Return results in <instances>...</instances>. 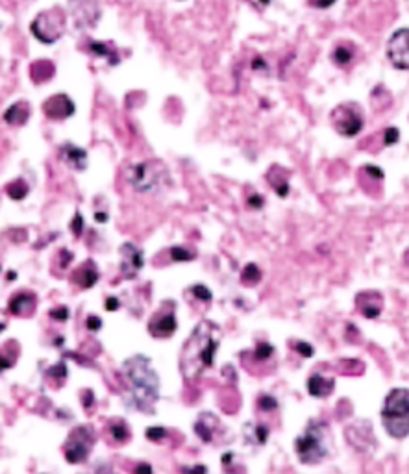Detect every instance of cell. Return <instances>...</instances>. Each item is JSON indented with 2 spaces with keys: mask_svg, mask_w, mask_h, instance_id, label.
<instances>
[{
  "mask_svg": "<svg viewBox=\"0 0 409 474\" xmlns=\"http://www.w3.org/2000/svg\"><path fill=\"white\" fill-rule=\"evenodd\" d=\"M220 345V328L211 321L197 324L187 337L180 354V371L187 384L197 382L215 363V354Z\"/></svg>",
  "mask_w": 409,
  "mask_h": 474,
  "instance_id": "cell-1",
  "label": "cell"
},
{
  "mask_svg": "<svg viewBox=\"0 0 409 474\" xmlns=\"http://www.w3.org/2000/svg\"><path fill=\"white\" fill-rule=\"evenodd\" d=\"M123 372L126 376V382L130 384V391L124 396L126 406L130 409L133 408L152 413L154 404L160 398V378H158V372L152 369L150 359L137 354L126 359Z\"/></svg>",
  "mask_w": 409,
  "mask_h": 474,
  "instance_id": "cell-2",
  "label": "cell"
},
{
  "mask_svg": "<svg viewBox=\"0 0 409 474\" xmlns=\"http://www.w3.org/2000/svg\"><path fill=\"white\" fill-rule=\"evenodd\" d=\"M331 452V430L322 419H309L304 431L294 439V454L302 465H321Z\"/></svg>",
  "mask_w": 409,
  "mask_h": 474,
  "instance_id": "cell-3",
  "label": "cell"
},
{
  "mask_svg": "<svg viewBox=\"0 0 409 474\" xmlns=\"http://www.w3.org/2000/svg\"><path fill=\"white\" fill-rule=\"evenodd\" d=\"M381 423L389 437L402 439L409 437V389L395 387L391 389L381 404Z\"/></svg>",
  "mask_w": 409,
  "mask_h": 474,
  "instance_id": "cell-4",
  "label": "cell"
},
{
  "mask_svg": "<svg viewBox=\"0 0 409 474\" xmlns=\"http://www.w3.org/2000/svg\"><path fill=\"white\" fill-rule=\"evenodd\" d=\"M128 183L137 193L150 195L167 187L170 183V174L168 169L158 160L139 161L128 169Z\"/></svg>",
  "mask_w": 409,
  "mask_h": 474,
  "instance_id": "cell-5",
  "label": "cell"
},
{
  "mask_svg": "<svg viewBox=\"0 0 409 474\" xmlns=\"http://www.w3.org/2000/svg\"><path fill=\"white\" fill-rule=\"evenodd\" d=\"M30 32L39 43L54 44L65 32V13L61 7L41 11L30 24Z\"/></svg>",
  "mask_w": 409,
  "mask_h": 474,
  "instance_id": "cell-6",
  "label": "cell"
},
{
  "mask_svg": "<svg viewBox=\"0 0 409 474\" xmlns=\"http://www.w3.org/2000/svg\"><path fill=\"white\" fill-rule=\"evenodd\" d=\"M331 126L333 130L343 135V137H356L361 133L363 126H365V121H363V113L359 110L356 104H339L333 108L331 111Z\"/></svg>",
  "mask_w": 409,
  "mask_h": 474,
  "instance_id": "cell-7",
  "label": "cell"
},
{
  "mask_svg": "<svg viewBox=\"0 0 409 474\" xmlns=\"http://www.w3.org/2000/svg\"><path fill=\"white\" fill-rule=\"evenodd\" d=\"M344 439L356 452L365 454V456L372 454L378 446L370 421H354L352 424H348L344 428Z\"/></svg>",
  "mask_w": 409,
  "mask_h": 474,
  "instance_id": "cell-8",
  "label": "cell"
},
{
  "mask_svg": "<svg viewBox=\"0 0 409 474\" xmlns=\"http://www.w3.org/2000/svg\"><path fill=\"white\" fill-rule=\"evenodd\" d=\"M69 9L73 15L74 26L80 32L93 30L102 17V9H100L98 0H71Z\"/></svg>",
  "mask_w": 409,
  "mask_h": 474,
  "instance_id": "cell-9",
  "label": "cell"
},
{
  "mask_svg": "<svg viewBox=\"0 0 409 474\" xmlns=\"http://www.w3.org/2000/svg\"><path fill=\"white\" fill-rule=\"evenodd\" d=\"M387 59L398 71H409V28H398L387 41Z\"/></svg>",
  "mask_w": 409,
  "mask_h": 474,
  "instance_id": "cell-10",
  "label": "cell"
},
{
  "mask_svg": "<svg viewBox=\"0 0 409 474\" xmlns=\"http://www.w3.org/2000/svg\"><path fill=\"white\" fill-rule=\"evenodd\" d=\"M354 304H356V309H358L359 313L363 315L365 319L376 321V319H380L381 311H383L385 299H383V295H381L380 291H376V289H367V291H361L356 295Z\"/></svg>",
  "mask_w": 409,
  "mask_h": 474,
  "instance_id": "cell-11",
  "label": "cell"
},
{
  "mask_svg": "<svg viewBox=\"0 0 409 474\" xmlns=\"http://www.w3.org/2000/svg\"><path fill=\"white\" fill-rule=\"evenodd\" d=\"M178 328L172 302H165V309L154 315L148 322V332L152 337H170Z\"/></svg>",
  "mask_w": 409,
  "mask_h": 474,
  "instance_id": "cell-12",
  "label": "cell"
},
{
  "mask_svg": "<svg viewBox=\"0 0 409 474\" xmlns=\"http://www.w3.org/2000/svg\"><path fill=\"white\" fill-rule=\"evenodd\" d=\"M44 115L50 121H65L71 115H74V102L67 95H52L50 98H46L43 104Z\"/></svg>",
  "mask_w": 409,
  "mask_h": 474,
  "instance_id": "cell-13",
  "label": "cell"
},
{
  "mask_svg": "<svg viewBox=\"0 0 409 474\" xmlns=\"http://www.w3.org/2000/svg\"><path fill=\"white\" fill-rule=\"evenodd\" d=\"M306 389L309 396H313V398H328L335 389V378L329 374H324V372L315 371L307 376Z\"/></svg>",
  "mask_w": 409,
  "mask_h": 474,
  "instance_id": "cell-14",
  "label": "cell"
},
{
  "mask_svg": "<svg viewBox=\"0 0 409 474\" xmlns=\"http://www.w3.org/2000/svg\"><path fill=\"white\" fill-rule=\"evenodd\" d=\"M121 254H123V265H121L123 274L126 278H133L137 274V270L145 265L143 250H139L133 243H124L121 247Z\"/></svg>",
  "mask_w": 409,
  "mask_h": 474,
  "instance_id": "cell-15",
  "label": "cell"
},
{
  "mask_svg": "<svg viewBox=\"0 0 409 474\" xmlns=\"http://www.w3.org/2000/svg\"><path fill=\"white\" fill-rule=\"evenodd\" d=\"M59 156L69 167L76 169V171H85V167H87V152L82 146L65 143V145L59 146Z\"/></svg>",
  "mask_w": 409,
  "mask_h": 474,
  "instance_id": "cell-16",
  "label": "cell"
},
{
  "mask_svg": "<svg viewBox=\"0 0 409 474\" xmlns=\"http://www.w3.org/2000/svg\"><path fill=\"white\" fill-rule=\"evenodd\" d=\"M219 419L213 415V413H200L195 423V433H197L200 441L204 443H211L213 437H215V430L219 428Z\"/></svg>",
  "mask_w": 409,
  "mask_h": 474,
  "instance_id": "cell-17",
  "label": "cell"
},
{
  "mask_svg": "<svg viewBox=\"0 0 409 474\" xmlns=\"http://www.w3.org/2000/svg\"><path fill=\"white\" fill-rule=\"evenodd\" d=\"M267 180L271 183V187L274 189L280 198L289 197V191H291V185H289V178H287V172L285 169L278 167V165H272L271 171L267 172Z\"/></svg>",
  "mask_w": 409,
  "mask_h": 474,
  "instance_id": "cell-18",
  "label": "cell"
},
{
  "mask_svg": "<svg viewBox=\"0 0 409 474\" xmlns=\"http://www.w3.org/2000/svg\"><path fill=\"white\" fill-rule=\"evenodd\" d=\"M243 433H245V441L250 443V445H256V446H263L267 445L269 441V426L263 423H246L245 428H243Z\"/></svg>",
  "mask_w": 409,
  "mask_h": 474,
  "instance_id": "cell-19",
  "label": "cell"
},
{
  "mask_svg": "<svg viewBox=\"0 0 409 474\" xmlns=\"http://www.w3.org/2000/svg\"><path fill=\"white\" fill-rule=\"evenodd\" d=\"M30 119V104L21 100V102L11 104L6 111H4V121L9 126H22L26 124Z\"/></svg>",
  "mask_w": 409,
  "mask_h": 474,
  "instance_id": "cell-20",
  "label": "cell"
},
{
  "mask_svg": "<svg viewBox=\"0 0 409 474\" xmlns=\"http://www.w3.org/2000/svg\"><path fill=\"white\" fill-rule=\"evenodd\" d=\"M89 454V446L83 443V441H78L76 433H71V441H69V446L65 448V460L69 463H80L87 458Z\"/></svg>",
  "mask_w": 409,
  "mask_h": 474,
  "instance_id": "cell-21",
  "label": "cell"
},
{
  "mask_svg": "<svg viewBox=\"0 0 409 474\" xmlns=\"http://www.w3.org/2000/svg\"><path fill=\"white\" fill-rule=\"evenodd\" d=\"M89 50L93 52L98 58H106L110 61V65H117L119 61V54L115 50V46L110 43H102V41H89Z\"/></svg>",
  "mask_w": 409,
  "mask_h": 474,
  "instance_id": "cell-22",
  "label": "cell"
},
{
  "mask_svg": "<svg viewBox=\"0 0 409 474\" xmlns=\"http://www.w3.org/2000/svg\"><path fill=\"white\" fill-rule=\"evenodd\" d=\"M354 59V48L348 46V44H337L333 52H331V61L335 63L337 67H346L352 63Z\"/></svg>",
  "mask_w": 409,
  "mask_h": 474,
  "instance_id": "cell-23",
  "label": "cell"
},
{
  "mask_svg": "<svg viewBox=\"0 0 409 474\" xmlns=\"http://www.w3.org/2000/svg\"><path fill=\"white\" fill-rule=\"evenodd\" d=\"M96 280H98V274H96V270L93 265H83L80 270H78V274H76V282L80 284L82 289H89V287H93V285L96 284Z\"/></svg>",
  "mask_w": 409,
  "mask_h": 474,
  "instance_id": "cell-24",
  "label": "cell"
},
{
  "mask_svg": "<svg viewBox=\"0 0 409 474\" xmlns=\"http://www.w3.org/2000/svg\"><path fill=\"white\" fill-rule=\"evenodd\" d=\"M261 278H263V272L259 270V267H257L256 263H248V265H245V269H243L241 272V282L245 285H256L261 282Z\"/></svg>",
  "mask_w": 409,
  "mask_h": 474,
  "instance_id": "cell-25",
  "label": "cell"
},
{
  "mask_svg": "<svg viewBox=\"0 0 409 474\" xmlns=\"http://www.w3.org/2000/svg\"><path fill=\"white\" fill-rule=\"evenodd\" d=\"M168 254H170V259L176 263H185V261H193L195 259V252L189 250L185 247H180V245H174V247L168 248Z\"/></svg>",
  "mask_w": 409,
  "mask_h": 474,
  "instance_id": "cell-26",
  "label": "cell"
},
{
  "mask_svg": "<svg viewBox=\"0 0 409 474\" xmlns=\"http://www.w3.org/2000/svg\"><path fill=\"white\" fill-rule=\"evenodd\" d=\"M30 302H32V297L21 293V295H17V297H13V299L9 300V311L13 315H22L28 309Z\"/></svg>",
  "mask_w": 409,
  "mask_h": 474,
  "instance_id": "cell-27",
  "label": "cell"
},
{
  "mask_svg": "<svg viewBox=\"0 0 409 474\" xmlns=\"http://www.w3.org/2000/svg\"><path fill=\"white\" fill-rule=\"evenodd\" d=\"M257 409L259 411H265V413H271V411H276L278 408H280V404H278V398L276 396H272V394L269 393H261L259 396H257Z\"/></svg>",
  "mask_w": 409,
  "mask_h": 474,
  "instance_id": "cell-28",
  "label": "cell"
},
{
  "mask_svg": "<svg viewBox=\"0 0 409 474\" xmlns=\"http://www.w3.org/2000/svg\"><path fill=\"white\" fill-rule=\"evenodd\" d=\"M274 356V346H272L271 343H259L252 350V357L256 359L257 363H265V361H269L271 357Z\"/></svg>",
  "mask_w": 409,
  "mask_h": 474,
  "instance_id": "cell-29",
  "label": "cell"
},
{
  "mask_svg": "<svg viewBox=\"0 0 409 474\" xmlns=\"http://www.w3.org/2000/svg\"><path fill=\"white\" fill-rule=\"evenodd\" d=\"M7 197L13 198V200H22V198L28 195V185L22 182V180H15L7 185Z\"/></svg>",
  "mask_w": 409,
  "mask_h": 474,
  "instance_id": "cell-30",
  "label": "cell"
},
{
  "mask_svg": "<svg viewBox=\"0 0 409 474\" xmlns=\"http://www.w3.org/2000/svg\"><path fill=\"white\" fill-rule=\"evenodd\" d=\"M110 431H111V437L115 439V441H119V443H123V441H126V439L130 437V431H128V428H126V424L123 423V421L111 423Z\"/></svg>",
  "mask_w": 409,
  "mask_h": 474,
  "instance_id": "cell-31",
  "label": "cell"
},
{
  "mask_svg": "<svg viewBox=\"0 0 409 474\" xmlns=\"http://www.w3.org/2000/svg\"><path fill=\"white\" fill-rule=\"evenodd\" d=\"M191 295L195 297L197 300H200V302H211L213 300V295L211 291H209V287H205V285L202 284H197L193 285V287H189Z\"/></svg>",
  "mask_w": 409,
  "mask_h": 474,
  "instance_id": "cell-32",
  "label": "cell"
},
{
  "mask_svg": "<svg viewBox=\"0 0 409 474\" xmlns=\"http://www.w3.org/2000/svg\"><path fill=\"white\" fill-rule=\"evenodd\" d=\"M292 350L298 352L302 357H313L315 356V348L311 343H306V341H292Z\"/></svg>",
  "mask_w": 409,
  "mask_h": 474,
  "instance_id": "cell-33",
  "label": "cell"
},
{
  "mask_svg": "<svg viewBox=\"0 0 409 474\" xmlns=\"http://www.w3.org/2000/svg\"><path fill=\"white\" fill-rule=\"evenodd\" d=\"M145 435L146 439H150L154 443H160V441H165V439H167V430L161 428V426H150V428H146Z\"/></svg>",
  "mask_w": 409,
  "mask_h": 474,
  "instance_id": "cell-34",
  "label": "cell"
},
{
  "mask_svg": "<svg viewBox=\"0 0 409 474\" xmlns=\"http://www.w3.org/2000/svg\"><path fill=\"white\" fill-rule=\"evenodd\" d=\"M400 141V130L395 126H389L383 130V145L385 146H393Z\"/></svg>",
  "mask_w": 409,
  "mask_h": 474,
  "instance_id": "cell-35",
  "label": "cell"
},
{
  "mask_svg": "<svg viewBox=\"0 0 409 474\" xmlns=\"http://www.w3.org/2000/svg\"><path fill=\"white\" fill-rule=\"evenodd\" d=\"M363 172H365L368 178L376 180V182H381V180L385 178V172H383L380 167H376V165H365V167H363Z\"/></svg>",
  "mask_w": 409,
  "mask_h": 474,
  "instance_id": "cell-36",
  "label": "cell"
},
{
  "mask_svg": "<svg viewBox=\"0 0 409 474\" xmlns=\"http://www.w3.org/2000/svg\"><path fill=\"white\" fill-rule=\"evenodd\" d=\"M46 374H48V376H52V378H65V376H67V365L61 361V363L50 367V369L46 371Z\"/></svg>",
  "mask_w": 409,
  "mask_h": 474,
  "instance_id": "cell-37",
  "label": "cell"
},
{
  "mask_svg": "<svg viewBox=\"0 0 409 474\" xmlns=\"http://www.w3.org/2000/svg\"><path fill=\"white\" fill-rule=\"evenodd\" d=\"M246 204H248L250 210H261L265 206V198L259 195V193H252L248 197V200H246Z\"/></svg>",
  "mask_w": 409,
  "mask_h": 474,
  "instance_id": "cell-38",
  "label": "cell"
},
{
  "mask_svg": "<svg viewBox=\"0 0 409 474\" xmlns=\"http://www.w3.org/2000/svg\"><path fill=\"white\" fill-rule=\"evenodd\" d=\"M82 230H83V217L80 213H76L74 219L71 220V232H74V235H80Z\"/></svg>",
  "mask_w": 409,
  "mask_h": 474,
  "instance_id": "cell-39",
  "label": "cell"
},
{
  "mask_svg": "<svg viewBox=\"0 0 409 474\" xmlns=\"http://www.w3.org/2000/svg\"><path fill=\"white\" fill-rule=\"evenodd\" d=\"M337 0H307V4L311 7H317V9H328L335 4Z\"/></svg>",
  "mask_w": 409,
  "mask_h": 474,
  "instance_id": "cell-40",
  "label": "cell"
},
{
  "mask_svg": "<svg viewBox=\"0 0 409 474\" xmlns=\"http://www.w3.org/2000/svg\"><path fill=\"white\" fill-rule=\"evenodd\" d=\"M50 317L52 319H56V321H67L69 319V309L67 307H56V309H52L50 311Z\"/></svg>",
  "mask_w": 409,
  "mask_h": 474,
  "instance_id": "cell-41",
  "label": "cell"
},
{
  "mask_svg": "<svg viewBox=\"0 0 409 474\" xmlns=\"http://www.w3.org/2000/svg\"><path fill=\"white\" fill-rule=\"evenodd\" d=\"M182 474H207L205 465H193V467H182Z\"/></svg>",
  "mask_w": 409,
  "mask_h": 474,
  "instance_id": "cell-42",
  "label": "cell"
},
{
  "mask_svg": "<svg viewBox=\"0 0 409 474\" xmlns=\"http://www.w3.org/2000/svg\"><path fill=\"white\" fill-rule=\"evenodd\" d=\"M87 328L91 330V332H98V330L102 328V319H98V317H89Z\"/></svg>",
  "mask_w": 409,
  "mask_h": 474,
  "instance_id": "cell-43",
  "label": "cell"
},
{
  "mask_svg": "<svg viewBox=\"0 0 409 474\" xmlns=\"http://www.w3.org/2000/svg\"><path fill=\"white\" fill-rule=\"evenodd\" d=\"M119 307H121V302H119V299H115V297H110V299L106 300V309H108V311H117Z\"/></svg>",
  "mask_w": 409,
  "mask_h": 474,
  "instance_id": "cell-44",
  "label": "cell"
},
{
  "mask_svg": "<svg viewBox=\"0 0 409 474\" xmlns=\"http://www.w3.org/2000/svg\"><path fill=\"white\" fill-rule=\"evenodd\" d=\"M252 69L254 71H267V63H265L263 58H256L252 61Z\"/></svg>",
  "mask_w": 409,
  "mask_h": 474,
  "instance_id": "cell-45",
  "label": "cell"
},
{
  "mask_svg": "<svg viewBox=\"0 0 409 474\" xmlns=\"http://www.w3.org/2000/svg\"><path fill=\"white\" fill-rule=\"evenodd\" d=\"M135 474H154V473H152V467H150L148 463H139L137 467H135Z\"/></svg>",
  "mask_w": 409,
  "mask_h": 474,
  "instance_id": "cell-46",
  "label": "cell"
},
{
  "mask_svg": "<svg viewBox=\"0 0 409 474\" xmlns=\"http://www.w3.org/2000/svg\"><path fill=\"white\" fill-rule=\"evenodd\" d=\"M250 2H252V4H254V6H256L259 11H261V9H267V7L271 6L272 0H250Z\"/></svg>",
  "mask_w": 409,
  "mask_h": 474,
  "instance_id": "cell-47",
  "label": "cell"
},
{
  "mask_svg": "<svg viewBox=\"0 0 409 474\" xmlns=\"http://www.w3.org/2000/svg\"><path fill=\"white\" fill-rule=\"evenodd\" d=\"M11 367H13V361H11V359L0 356V372L6 371V369H11Z\"/></svg>",
  "mask_w": 409,
  "mask_h": 474,
  "instance_id": "cell-48",
  "label": "cell"
},
{
  "mask_svg": "<svg viewBox=\"0 0 409 474\" xmlns=\"http://www.w3.org/2000/svg\"><path fill=\"white\" fill-rule=\"evenodd\" d=\"M82 400H83V408H89V406L93 404V400H95V398H93V391H85Z\"/></svg>",
  "mask_w": 409,
  "mask_h": 474,
  "instance_id": "cell-49",
  "label": "cell"
},
{
  "mask_svg": "<svg viewBox=\"0 0 409 474\" xmlns=\"http://www.w3.org/2000/svg\"><path fill=\"white\" fill-rule=\"evenodd\" d=\"M96 474H115V471L111 467H108V465H100V467L96 469Z\"/></svg>",
  "mask_w": 409,
  "mask_h": 474,
  "instance_id": "cell-50",
  "label": "cell"
},
{
  "mask_svg": "<svg viewBox=\"0 0 409 474\" xmlns=\"http://www.w3.org/2000/svg\"><path fill=\"white\" fill-rule=\"evenodd\" d=\"M95 220H96V222H108V213L96 212L95 213Z\"/></svg>",
  "mask_w": 409,
  "mask_h": 474,
  "instance_id": "cell-51",
  "label": "cell"
},
{
  "mask_svg": "<svg viewBox=\"0 0 409 474\" xmlns=\"http://www.w3.org/2000/svg\"><path fill=\"white\" fill-rule=\"evenodd\" d=\"M404 265H408V267H409V248L406 250V252H404Z\"/></svg>",
  "mask_w": 409,
  "mask_h": 474,
  "instance_id": "cell-52",
  "label": "cell"
},
{
  "mask_svg": "<svg viewBox=\"0 0 409 474\" xmlns=\"http://www.w3.org/2000/svg\"><path fill=\"white\" fill-rule=\"evenodd\" d=\"M15 278H17V272L9 270V272H7V280H15Z\"/></svg>",
  "mask_w": 409,
  "mask_h": 474,
  "instance_id": "cell-53",
  "label": "cell"
},
{
  "mask_svg": "<svg viewBox=\"0 0 409 474\" xmlns=\"http://www.w3.org/2000/svg\"><path fill=\"white\" fill-rule=\"evenodd\" d=\"M4 328H6V326H4V324H2V322H0V332H2V330H4Z\"/></svg>",
  "mask_w": 409,
  "mask_h": 474,
  "instance_id": "cell-54",
  "label": "cell"
}]
</instances>
